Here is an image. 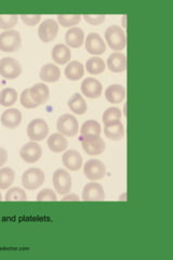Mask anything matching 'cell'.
Listing matches in <instances>:
<instances>
[{
    "label": "cell",
    "mask_w": 173,
    "mask_h": 260,
    "mask_svg": "<svg viewBox=\"0 0 173 260\" xmlns=\"http://www.w3.org/2000/svg\"><path fill=\"white\" fill-rule=\"evenodd\" d=\"M29 94L32 101L39 107V105L45 104L48 101L49 96H50V90H49V87L46 84L40 83L29 88Z\"/></svg>",
    "instance_id": "15"
},
{
    "label": "cell",
    "mask_w": 173,
    "mask_h": 260,
    "mask_svg": "<svg viewBox=\"0 0 173 260\" xmlns=\"http://www.w3.org/2000/svg\"><path fill=\"white\" fill-rule=\"evenodd\" d=\"M107 67L114 73H122L127 69L126 55L120 52H114L107 60Z\"/></svg>",
    "instance_id": "19"
},
{
    "label": "cell",
    "mask_w": 173,
    "mask_h": 260,
    "mask_svg": "<svg viewBox=\"0 0 173 260\" xmlns=\"http://www.w3.org/2000/svg\"><path fill=\"white\" fill-rule=\"evenodd\" d=\"M15 174L9 167L0 169V190H7L14 182Z\"/></svg>",
    "instance_id": "30"
},
{
    "label": "cell",
    "mask_w": 173,
    "mask_h": 260,
    "mask_svg": "<svg viewBox=\"0 0 173 260\" xmlns=\"http://www.w3.org/2000/svg\"><path fill=\"white\" fill-rule=\"evenodd\" d=\"M105 98L110 103H120L126 98V89L121 85H112L105 90Z\"/></svg>",
    "instance_id": "18"
},
{
    "label": "cell",
    "mask_w": 173,
    "mask_h": 260,
    "mask_svg": "<svg viewBox=\"0 0 173 260\" xmlns=\"http://www.w3.org/2000/svg\"><path fill=\"white\" fill-rule=\"evenodd\" d=\"M56 128L63 136L75 137L79 132V124L75 116L71 114H64L57 119Z\"/></svg>",
    "instance_id": "3"
},
{
    "label": "cell",
    "mask_w": 173,
    "mask_h": 260,
    "mask_svg": "<svg viewBox=\"0 0 173 260\" xmlns=\"http://www.w3.org/2000/svg\"><path fill=\"white\" fill-rule=\"evenodd\" d=\"M3 201V197H2V193H0V202Z\"/></svg>",
    "instance_id": "41"
},
{
    "label": "cell",
    "mask_w": 173,
    "mask_h": 260,
    "mask_svg": "<svg viewBox=\"0 0 173 260\" xmlns=\"http://www.w3.org/2000/svg\"><path fill=\"white\" fill-rule=\"evenodd\" d=\"M53 184L57 193L64 195L70 193L72 189V177L64 169H57L53 174Z\"/></svg>",
    "instance_id": "8"
},
{
    "label": "cell",
    "mask_w": 173,
    "mask_h": 260,
    "mask_svg": "<svg viewBox=\"0 0 173 260\" xmlns=\"http://www.w3.org/2000/svg\"><path fill=\"white\" fill-rule=\"evenodd\" d=\"M19 16L16 14H9V15H4L0 14V28L8 29L14 27L16 24H18Z\"/></svg>",
    "instance_id": "32"
},
{
    "label": "cell",
    "mask_w": 173,
    "mask_h": 260,
    "mask_svg": "<svg viewBox=\"0 0 173 260\" xmlns=\"http://www.w3.org/2000/svg\"><path fill=\"white\" fill-rule=\"evenodd\" d=\"M48 146L54 153H61L68 148V141L61 134H53L48 139Z\"/></svg>",
    "instance_id": "24"
},
{
    "label": "cell",
    "mask_w": 173,
    "mask_h": 260,
    "mask_svg": "<svg viewBox=\"0 0 173 260\" xmlns=\"http://www.w3.org/2000/svg\"><path fill=\"white\" fill-rule=\"evenodd\" d=\"M20 18L22 19L23 23L26 24L28 26H34L36 24L39 23L41 20V15L40 14H22Z\"/></svg>",
    "instance_id": "38"
},
{
    "label": "cell",
    "mask_w": 173,
    "mask_h": 260,
    "mask_svg": "<svg viewBox=\"0 0 173 260\" xmlns=\"http://www.w3.org/2000/svg\"><path fill=\"white\" fill-rule=\"evenodd\" d=\"M72 53L70 48L65 45H55L52 49V59L57 64H66L71 61Z\"/></svg>",
    "instance_id": "25"
},
{
    "label": "cell",
    "mask_w": 173,
    "mask_h": 260,
    "mask_svg": "<svg viewBox=\"0 0 173 260\" xmlns=\"http://www.w3.org/2000/svg\"><path fill=\"white\" fill-rule=\"evenodd\" d=\"M104 134L109 139L114 141H119L122 140L123 137H125V129H123V125L121 121L116 120L109 124H105Z\"/></svg>",
    "instance_id": "17"
},
{
    "label": "cell",
    "mask_w": 173,
    "mask_h": 260,
    "mask_svg": "<svg viewBox=\"0 0 173 260\" xmlns=\"http://www.w3.org/2000/svg\"><path fill=\"white\" fill-rule=\"evenodd\" d=\"M37 201L38 202H56V195L55 193L50 190V189H45L43 191H40L39 194L37 195Z\"/></svg>",
    "instance_id": "37"
},
{
    "label": "cell",
    "mask_w": 173,
    "mask_h": 260,
    "mask_svg": "<svg viewBox=\"0 0 173 260\" xmlns=\"http://www.w3.org/2000/svg\"><path fill=\"white\" fill-rule=\"evenodd\" d=\"M84 151L89 155H101L105 151V142L101 137L92 138V139H80Z\"/></svg>",
    "instance_id": "14"
},
{
    "label": "cell",
    "mask_w": 173,
    "mask_h": 260,
    "mask_svg": "<svg viewBox=\"0 0 173 260\" xmlns=\"http://www.w3.org/2000/svg\"><path fill=\"white\" fill-rule=\"evenodd\" d=\"M45 182V174L39 168H30L22 176V183L26 190H36Z\"/></svg>",
    "instance_id": "4"
},
{
    "label": "cell",
    "mask_w": 173,
    "mask_h": 260,
    "mask_svg": "<svg viewBox=\"0 0 173 260\" xmlns=\"http://www.w3.org/2000/svg\"><path fill=\"white\" fill-rule=\"evenodd\" d=\"M86 50L93 55H100L105 52L106 45L102 37L96 34V32H91L87 36L86 40Z\"/></svg>",
    "instance_id": "13"
},
{
    "label": "cell",
    "mask_w": 173,
    "mask_h": 260,
    "mask_svg": "<svg viewBox=\"0 0 173 260\" xmlns=\"http://www.w3.org/2000/svg\"><path fill=\"white\" fill-rule=\"evenodd\" d=\"M68 108L73 113L78 114V115H82L88 110L85 99L79 93H75L72 96V99L68 101Z\"/></svg>",
    "instance_id": "27"
},
{
    "label": "cell",
    "mask_w": 173,
    "mask_h": 260,
    "mask_svg": "<svg viewBox=\"0 0 173 260\" xmlns=\"http://www.w3.org/2000/svg\"><path fill=\"white\" fill-rule=\"evenodd\" d=\"M84 173L89 180L97 181V180H101V179L105 177L106 168L101 160L90 159L85 164Z\"/></svg>",
    "instance_id": "7"
},
{
    "label": "cell",
    "mask_w": 173,
    "mask_h": 260,
    "mask_svg": "<svg viewBox=\"0 0 173 260\" xmlns=\"http://www.w3.org/2000/svg\"><path fill=\"white\" fill-rule=\"evenodd\" d=\"M86 69L87 71L92 75L101 74L105 70V63L101 58H97V56H92L90 58L86 63Z\"/></svg>",
    "instance_id": "29"
},
{
    "label": "cell",
    "mask_w": 173,
    "mask_h": 260,
    "mask_svg": "<svg viewBox=\"0 0 173 260\" xmlns=\"http://www.w3.org/2000/svg\"><path fill=\"white\" fill-rule=\"evenodd\" d=\"M21 104L23 105L25 109H35L38 105L32 101L29 94V89H25L21 94Z\"/></svg>",
    "instance_id": "35"
},
{
    "label": "cell",
    "mask_w": 173,
    "mask_h": 260,
    "mask_svg": "<svg viewBox=\"0 0 173 260\" xmlns=\"http://www.w3.org/2000/svg\"><path fill=\"white\" fill-rule=\"evenodd\" d=\"M22 113L18 109H9L3 113L2 123L6 128L15 129L21 125Z\"/></svg>",
    "instance_id": "16"
},
{
    "label": "cell",
    "mask_w": 173,
    "mask_h": 260,
    "mask_svg": "<svg viewBox=\"0 0 173 260\" xmlns=\"http://www.w3.org/2000/svg\"><path fill=\"white\" fill-rule=\"evenodd\" d=\"M80 139H92L98 138L101 135V125L95 120H88L82 125L80 130Z\"/></svg>",
    "instance_id": "21"
},
{
    "label": "cell",
    "mask_w": 173,
    "mask_h": 260,
    "mask_svg": "<svg viewBox=\"0 0 173 260\" xmlns=\"http://www.w3.org/2000/svg\"><path fill=\"white\" fill-rule=\"evenodd\" d=\"M82 16L80 14H60L57 15V20L63 27L75 26L80 23Z\"/></svg>",
    "instance_id": "31"
},
{
    "label": "cell",
    "mask_w": 173,
    "mask_h": 260,
    "mask_svg": "<svg viewBox=\"0 0 173 260\" xmlns=\"http://www.w3.org/2000/svg\"><path fill=\"white\" fill-rule=\"evenodd\" d=\"M102 118H103L104 124H109V123H112V121L120 120L121 111L118 108H110L104 112Z\"/></svg>",
    "instance_id": "34"
},
{
    "label": "cell",
    "mask_w": 173,
    "mask_h": 260,
    "mask_svg": "<svg viewBox=\"0 0 173 260\" xmlns=\"http://www.w3.org/2000/svg\"><path fill=\"white\" fill-rule=\"evenodd\" d=\"M22 73L19 61L13 58H4L0 60V75L6 79L18 78Z\"/></svg>",
    "instance_id": "6"
},
{
    "label": "cell",
    "mask_w": 173,
    "mask_h": 260,
    "mask_svg": "<svg viewBox=\"0 0 173 260\" xmlns=\"http://www.w3.org/2000/svg\"><path fill=\"white\" fill-rule=\"evenodd\" d=\"M18 100V92L13 88H5L0 92V104L3 107H11Z\"/></svg>",
    "instance_id": "28"
},
{
    "label": "cell",
    "mask_w": 173,
    "mask_h": 260,
    "mask_svg": "<svg viewBox=\"0 0 173 260\" xmlns=\"http://www.w3.org/2000/svg\"><path fill=\"white\" fill-rule=\"evenodd\" d=\"M66 44L72 48H80L85 42L84 30L79 27H72L65 35Z\"/></svg>",
    "instance_id": "23"
},
{
    "label": "cell",
    "mask_w": 173,
    "mask_h": 260,
    "mask_svg": "<svg viewBox=\"0 0 173 260\" xmlns=\"http://www.w3.org/2000/svg\"><path fill=\"white\" fill-rule=\"evenodd\" d=\"M82 18L91 25H101L102 23L105 22L106 16L104 14H84Z\"/></svg>",
    "instance_id": "36"
},
{
    "label": "cell",
    "mask_w": 173,
    "mask_h": 260,
    "mask_svg": "<svg viewBox=\"0 0 173 260\" xmlns=\"http://www.w3.org/2000/svg\"><path fill=\"white\" fill-rule=\"evenodd\" d=\"M63 164L72 172H76L82 166V157L77 151L70 150L63 155Z\"/></svg>",
    "instance_id": "20"
},
{
    "label": "cell",
    "mask_w": 173,
    "mask_h": 260,
    "mask_svg": "<svg viewBox=\"0 0 173 260\" xmlns=\"http://www.w3.org/2000/svg\"><path fill=\"white\" fill-rule=\"evenodd\" d=\"M21 47V35L16 30H6L0 34V51L15 52Z\"/></svg>",
    "instance_id": "2"
},
{
    "label": "cell",
    "mask_w": 173,
    "mask_h": 260,
    "mask_svg": "<svg viewBox=\"0 0 173 260\" xmlns=\"http://www.w3.org/2000/svg\"><path fill=\"white\" fill-rule=\"evenodd\" d=\"M81 91L90 99H97L100 98L103 91L102 84L95 78H86L81 84Z\"/></svg>",
    "instance_id": "12"
},
{
    "label": "cell",
    "mask_w": 173,
    "mask_h": 260,
    "mask_svg": "<svg viewBox=\"0 0 173 260\" xmlns=\"http://www.w3.org/2000/svg\"><path fill=\"white\" fill-rule=\"evenodd\" d=\"M6 201L8 202H25L27 201V195L20 188H13L8 191L6 195Z\"/></svg>",
    "instance_id": "33"
},
{
    "label": "cell",
    "mask_w": 173,
    "mask_h": 260,
    "mask_svg": "<svg viewBox=\"0 0 173 260\" xmlns=\"http://www.w3.org/2000/svg\"><path fill=\"white\" fill-rule=\"evenodd\" d=\"M82 200L85 202H101L105 200L103 186L97 182H90L82 191Z\"/></svg>",
    "instance_id": "11"
},
{
    "label": "cell",
    "mask_w": 173,
    "mask_h": 260,
    "mask_svg": "<svg viewBox=\"0 0 173 260\" xmlns=\"http://www.w3.org/2000/svg\"><path fill=\"white\" fill-rule=\"evenodd\" d=\"M85 69L84 65L80 62L73 61L67 64V67L65 68V76L70 80H79L80 78L84 77Z\"/></svg>",
    "instance_id": "26"
},
{
    "label": "cell",
    "mask_w": 173,
    "mask_h": 260,
    "mask_svg": "<svg viewBox=\"0 0 173 260\" xmlns=\"http://www.w3.org/2000/svg\"><path fill=\"white\" fill-rule=\"evenodd\" d=\"M49 133V127L46 120L41 118H36L31 120L27 126V136L31 141H43L46 139Z\"/></svg>",
    "instance_id": "5"
},
{
    "label": "cell",
    "mask_w": 173,
    "mask_h": 260,
    "mask_svg": "<svg viewBox=\"0 0 173 260\" xmlns=\"http://www.w3.org/2000/svg\"><path fill=\"white\" fill-rule=\"evenodd\" d=\"M105 39H106V43L109 44L110 48L115 52H119L123 50L127 44L125 31L117 25L110 26L106 29Z\"/></svg>",
    "instance_id": "1"
},
{
    "label": "cell",
    "mask_w": 173,
    "mask_h": 260,
    "mask_svg": "<svg viewBox=\"0 0 173 260\" xmlns=\"http://www.w3.org/2000/svg\"><path fill=\"white\" fill-rule=\"evenodd\" d=\"M59 32V25L52 19H47L40 24L38 28V36L41 42L50 43L55 39Z\"/></svg>",
    "instance_id": "9"
},
{
    "label": "cell",
    "mask_w": 173,
    "mask_h": 260,
    "mask_svg": "<svg viewBox=\"0 0 173 260\" xmlns=\"http://www.w3.org/2000/svg\"><path fill=\"white\" fill-rule=\"evenodd\" d=\"M20 156L27 164H34L43 156V149L35 141H30L21 149Z\"/></svg>",
    "instance_id": "10"
},
{
    "label": "cell",
    "mask_w": 173,
    "mask_h": 260,
    "mask_svg": "<svg viewBox=\"0 0 173 260\" xmlns=\"http://www.w3.org/2000/svg\"><path fill=\"white\" fill-rule=\"evenodd\" d=\"M8 160V152L4 149L0 148V167L4 166Z\"/></svg>",
    "instance_id": "39"
},
{
    "label": "cell",
    "mask_w": 173,
    "mask_h": 260,
    "mask_svg": "<svg viewBox=\"0 0 173 260\" xmlns=\"http://www.w3.org/2000/svg\"><path fill=\"white\" fill-rule=\"evenodd\" d=\"M40 78L46 83H56L61 77V72L59 68L54 64H46L40 70Z\"/></svg>",
    "instance_id": "22"
},
{
    "label": "cell",
    "mask_w": 173,
    "mask_h": 260,
    "mask_svg": "<svg viewBox=\"0 0 173 260\" xmlns=\"http://www.w3.org/2000/svg\"><path fill=\"white\" fill-rule=\"evenodd\" d=\"M62 202H79V197L76 194H70L67 197H64L62 200Z\"/></svg>",
    "instance_id": "40"
}]
</instances>
